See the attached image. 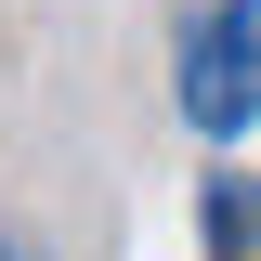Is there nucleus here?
<instances>
[{
	"mask_svg": "<svg viewBox=\"0 0 261 261\" xmlns=\"http://www.w3.org/2000/svg\"><path fill=\"white\" fill-rule=\"evenodd\" d=\"M170 27H183V118L235 144L261 118V0H183Z\"/></svg>",
	"mask_w": 261,
	"mask_h": 261,
	"instance_id": "f257e3e1",
	"label": "nucleus"
},
{
	"mask_svg": "<svg viewBox=\"0 0 261 261\" xmlns=\"http://www.w3.org/2000/svg\"><path fill=\"white\" fill-rule=\"evenodd\" d=\"M209 235L248 248V235H261V183H235V170H222V183H209Z\"/></svg>",
	"mask_w": 261,
	"mask_h": 261,
	"instance_id": "f03ea898",
	"label": "nucleus"
},
{
	"mask_svg": "<svg viewBox=\"0 0 261 261\" xmlns=\"http://www.w3.org/2000/svg\"><path fill=\"white\" fill-rule=\"evenodd\" d=\"M0 261H53V248H39V235H27V222H0Z\"/></svg>",
	"mask_w": 261,
	"mask_h": 261,
	"instance_id": "7ed1b4c3",
	"label": "nucleus"
}]
</instances>
